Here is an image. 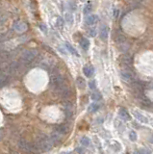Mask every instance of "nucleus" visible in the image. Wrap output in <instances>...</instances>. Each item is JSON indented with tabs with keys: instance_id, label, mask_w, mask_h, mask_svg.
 <instances>
[{
	"instance_id": "obj_21",
	"label": "nucleus",
	"mask_w": 153,
	"mask_h": 154,
	"mask_svg": "<svg viewBox=\"0 0 153 154\" xmlns=\"http://www.w3.org/2000/svg\"><path fill=\"white\" fill-rule=\"evenodd\" d=\"M91 96H92V99L94 100V101H98V100L101 99V94H99V92H93Z\"/></svg>"
},
{
	"instance_id": "obj_29",
	"label": "nucleus",
	"mask_w": 153,
	"mask_h": 154,
	"mask_svg": "<svg viewBox=\"0 0 153 154\" xmlns=\"http://www.w3.org/2000/svg\"><path fill=\"white\" fill-rule=\"evenodd\" d=\"M95 35H96V31L94 30H94H90V36H91V37H94Z\"/></svg>"
},
{
	"instance_id": "obj_27",
	"label": "nucleus",
	"mask_w": 153,
	"mask_h": 154,
	"mask_svg": "<svg viewBox=\"0 0 153 154\" xmlns=\"http://www.w3.org/2000/svg\"><path fill=\"white\" fill-rule=\"evenodd\" d=\"M5 19H6V18H5V16H3V14H0V25L5 22Z\"/></svg>"
},
{
	"instance_id": "obj_19",
	"label": "nucleus",
	"mask_w": 153,
	"mask_h": 154,
	"mask_svg": "<svg viewBox=\"0 0 153 154\" xmlns=\"http://www.w3.org/2000/svg\"><path fill=\"white\" fill-rule=\"evenodd\" d=\"M80 143L82 144L83 146L88 147V146H90V145H91V140H90L88 137H83V138L81 139V141H80Z\"/></svg>"
},
{
	"instance_id": "obj_17",
	"label": "nucleus",
	"mask_w": 153,
	"mask_h": 154,
	"mask_svg": "<svg viewBox=\"0 0 153 154\" xmlns=\"http://www.w3.org/2000/svg\"><path fill=\"white\" fill-rule=\"evenodd\" d=\"M76 84H77V86H78L79 89H84L85 86H86V82H85V80L82 77L77 78V79H76Z\"/></svg>"
},
{
	"instance_id": "obj_10",
	"label": "nucleus",
	"mask_w": 153,
	"mask_h": 154,
	"mask_svg": "<svg viewBox=\"0 0 153 154\" xmlns=\"http://www.w3.org/2000/svg\"><path fill=\"white\" fill-rule=\"evenodd\" d=\"M94 67H92V66H90V65L85 66V67H83V72L87 77H91L92 75L94 74Z\"/></svg>"
},
{
	"instance_id": "obj_26",
	"label": "nucleus",
	"mask_w": 153,
	"mask_h": 154,
	"mask_svg": "<svg viewBox=\"0 0 153 154\" xmlns=\"http://www.w3.org/2000/svg\"><path fill=\"white\" fill-rule=\"evenodd\" d=\"M76 151H77V153H78V154H85V150H84L83 147L76 148Z\"/></svg>"
},
{
	"instance_id": "obj_15",
	"label": "nucleus",
	"mask_w": 153,
	"mask_h": 154,
	"mask_svg": "<svg viewBox=\"0 0 153 154\" xmlns=\"http://www.w3.org/2000/svg\"><path fill=\"white\" fill-rule=\"evenodd\" d=\"M100 108V105L97 104V103H93V104H91L89 106V109H88V111L90 112V113H95L97 110Z\"/></svg>"
},
{
	"instance_id": "obj_12",
	"label": "nucleus",
	"mask_w": 153,
	"mask_h": 154,
	"mask_svg": "<svg viewBox=\"0 0 153 154\" xmlns=\"http://www.w3.org/2000/svg\"><path fill=\"white\" fill-rule=\"evenodd\" d=\"M118 114H120V117L124 121H129L130 119V115L127 112V110H125L124 108H120V111H118Z\"/></svg>"
},
{
	"instance_id": "obj_3",
	"label": "nucleus",
	"mask_w": 153,
	"mask_h": 154,
	"mask_svg": "<svg viewBox=\"0 0 153 154\" xmlns=\"http://www.w3.org/2000/svg\"><path fill=\"white\" fill-rule=\"evenodd\" d=\"M50 83L51 86H52L56 91H59L61 88H63L64 86H65V82H64V78L61 76L60 74H55L51 77L50 79Z\"/></svg>"
},
{
	"instance_id": "obj_6",
	"label": "nucleus",
	"mask_w": 153,
	"mask_h": 154,
	"mask_svg": "<svg viewBox=\"0 0 153 154\" xmlns=\"http://www.w3.org/2000/svg\"><path fill=\"white\" fill-rule=\"evenodd\" d=\"M109 31L110 29L107 25H103L100 29V33H99V37L102 41H106L108 39V36H109Z\"/></svg>"
},
{
	"instance_id": "obj_1",
	"label": "nucleus",
	"mask_w": 153,
	"mask_h": 154,
	"mask_svg": "<svg viewBox=\"0 0 153 154\" xmlns=\"http://www.w3.org/2000/svg\"><path fill=\"white\" fill-rule=\"evenodd\" d=\"M37 145L39 146L41 151H46V150H49L52 148L53 145L54 143L52 142V140L50 139V137H47L45 135H42V136H40L37 141Z\"/></svg>"
},
{
	"instance_id": "obj_2",
	"label": "nucleus",
	"mask_w": 153,
	"mask_h": 154,
	"mask_svg": "<svg viewBox=\"0 0 153 154\" xmlns=\"http://www.w3.org/2000/svg\"><path fill=\"white\" fill-rule=\"evenodd\" d=\"M37 56H38L37 50H35V49L26 50L25 52L21 55L20 62L22 63V65H29V64H31L36 58H37Z\"/></svg>"
},
{
	"instance_id": "obj_5",
	"label": "nucleus",
	"mask_w": 153,
	"mask_h": 154,
	"mask_svg": "<svg viewBox=\"0 0 153 154\" xmlns=\"http://www.w3.org/2000/svg\"><path fill=\"white\" fill-rule=\"evenodd\" d=\"M120 62L121 64V66L124 67V68H130L131 65H132V63H133V59L129 55H123V56H121Z\"/></svg>"
},
{
	"instance_id": "obj_8",
	"label": "nucleus",
	"mask_w": 153,
	"mask_h": 154,
	"mask_svg": "<svg viewBox=\"0 0 153 154\" xmlns=\"http://www.w3.org/2000/svg\"><path fill=\"white\" fill-rule=\"evenodd\" d=\"M97 21H98V16H96V14H94V16H89L88 18H86V23L90 26L96 24V23H97Z\"/></svg>"
},
{
	"instance_id": "obj_23",
	"label": "nucleus",
	"mask_w": 153,
	"mask_h": 154,
	"mask_svg": "<svg viewBox=\"0 0 153 154\" xmlns=\"http://www.w3.org/2000/svg\"><path fill=\"white\" fill-rule=\"evenodd\" d=\"M129 139L132 142H135L136 140H137V134H136L135 131H131L129 133Z\"/></svg>"
},
{
	"instance_id": "obj_22",
	"label": "nucleus",
	"mask_w": 153,
	"mask_h": 154,
	"mask_svg": "<svg viewBox=\"0 0 153 154\" xmlns=\"http://www.w3.org/2000/svg\"><path fill=\"white\" fill-rule=\"evenodd\" d=\"M56 26H57L59 29L64 28V20H63L62 18H57V20H56Z\"/></svg>"
},
{
	"instance_id": "obj_14",
	"label": "nucleus",
	"mask_w": 153,
	"mask_h": 154,
	"mask_svg": "<svg viewBox=\"0 0 153 154\" xmlns=\"http://www.w3.org/2000/svg\"><path fill=\"white\" fill-rule=\"evenodd\" d=\"M80 45L84 50H88L90 47V41L86 38H82L80 41Z\"/></svg>"
},
{
	"instance_id": "obj_4",
	"label": "nucleus",
	"mask_w": 153,
	"mask_h": 154,
	"mask_svg": "<svg viewBox=\"0 0 153 154\" xmlns=\"http://www.w3.org/2000/svg\"><path fill=\"white\" fill-rule=\"evenodd\" d=\"M120 77L123 81L126 83H131L134 82V74H133L131 68H124L120 71Z\"/></svg>"
},
{
	"instance_id": "obj_20",
	"label": "nucleus",
	"mask_w": 153,
	"mask_h": 154,
	"mask_svg": "<svg viewBox=\"0 0 153 154\" xmlns=\"http://www.w3.org/2000/svg\"><path fill=\"white\" fill-rule=\"evenodd\" d=\"M65 16V21L69 24H70V25H72V24H73V16H72V14L69 13H67Z\"/></svg>"
},
{
	"instance_id": "obj_7",
	"label": "nucleus",
	"mask_w": 153,
	"mask_h": 154,
	"mask_svg": "<svg viewBox=\"0 0 153 154\" xmlns=\"http://www.w3.org/2000/svg\"><path fill=\"white\" fill-rule=\"evenodd\" d=\"M26 28H27V26L22 21H16L14 23V29L18 32H24L26 30Z\"/></svg>"
},
{
	"instance_id": "obj_30",
	"label": "nucleus",
	"mask_w": 153,
	"mask_h": 154,
	"mask_svg": "<svg viewBox=\"0 0 153 154\" xmlns=\"http://www.w3.org/2000/svg\"><path fill=\"white\" fill-rule=\"evenodd\" d=\"M137 154H148V152H146V150L144 149H141L139 151H137Z\"/></svg>"
},
{
	"instance_id": "obj_24",
	"label": "nucleus",
	"mask_w": 153,
	"mask_h": 154,
	"mask_svg": "<svg viewBox=\"0 0 153 154\" xmlns=\"http://www.w3.org/2000/svg\"><path fill=\"white\" fill-rule=\"evenodd\" d=\"M144 0H132V5H134V6H138V5H140L141 3H143Z\"/></svg>"
},
{
	"instance_id": "obj_9",
	"label": "nucleus",
	"mask_w": 153,
	"mask_h": 154,
	"mask_svg": "<svg viewBox=\"0 0 153 154\" xmlns=\"http://www.w3.org/2000/svg\"><path fill=\"white\" fill-rule=\"evenodd\" d=\"M134 116H135V118L138 119V121H140V123H144V124H146V123H148V119H147V118H145V117L144 116V115H142V114H140V113H138L137 111H134Z\"/></svg>"
},
{
	"instance_id": "obj_28",
	"label": "nucleus",
	"mask_w": 153,
	"mask_h": 154,
	"mask_svg": "<svg viewBox=\"0 0 153 154\" xmlns=\"http://www.w3.org/2000/svg\"><path fill=\"white\" fill-rule=\"evenodd\" d=\"M118 14H120V11H118V9H115L114 10V18H118Z\"/></svg>"
},
{
	"instance_id": "obj_11",
	"label": "nucleus",
	"mask_w": 153,
	"mask_h": 154,
	"mask_svg": "<svg viewBox=\"0 0 153 154\" xmlns=\"http://www.w3.org/2000/svg\"><path fill=\"white\" fill-rule=\"evenodd\" d=\"M62 134L60 133V132H58L57 130H55L54 132H53L52 134H51V136H50V139L52 140V142L53 143H58L61 139H62Z\"/></svg>"
},
{
	"instance_id": "obj_16",
	"label": "nucleus",
	"mask_w": 153,
	"mask_h": 154,
	"mask_svg": "<svg viewBox=\"0 0 153 154\" xmlns=\"http://www.w3.org/2000/svg\"><path fill=\"white\" fill-rule=\"evenodd\" d=\"M92 10H93V4H92L91 1L87 2L86 5H85L84 7V14H90L92 12Z\"/></svg>"
},
{
	"instance_id": "obj_25",
	"label": "nucleus",
	"mask_w": 153,
	"mask_h": 154,
	"mask_svg": "<svg viewBox=\"0 0 153 154\" xmlns=\"http://www.w3.org/2000/svg\"><path fill=\"white\" fill-rule=\"evenodd\" d=\"M89 86H90V88H91L92 90L95 89V87H96V85H95V81H94V80H92V81H90V83H89Z\"/></svg>"
},
{
	"instance_id": "obj_13",
	"label": "nucleus",
	"mask_w": 153,
	"mask_h": 154,
	"mask_svg": "<svg viewBox=\"0 0 153 154\" xmlns=\"http://www.w3.org/2000/svg\"><path fill=\"white\" fill-rule=\"evenodd\" d=\"M65 47H67V49L70 52V54H72V55H74V56H76V57H79V53L77 52V50L75 49V48L72 46L70 43H65Z\"/></svg>"
},
{
	"instance_id": "obj_18",
	"label": "nucleus",
	"mask_w": 153,
	"mask_h": 154,
	"mask_svg": "<svg viewBox=\"0 0 153 154\" xmlns=\"http://www.w3.org/2000/svg\"><path fill=\"white\" fill-rule=\"evenodd\" d=\"M56 130H57L58 132H60L62 135H64V134L67 133V131H69V127H67V125H60L59 127L56 128Z\"/></svg>"
}]
</instances>
